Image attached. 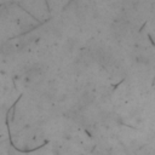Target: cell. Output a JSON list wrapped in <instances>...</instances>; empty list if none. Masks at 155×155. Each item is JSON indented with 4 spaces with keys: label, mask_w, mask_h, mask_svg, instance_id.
I'll list each match as a JSON object with an SVG mask.
<instances>
[{
    "label": "cell",
    "mask_w": 155,
    "mask_h": 155,
    "mask_svg": "<svg viewBox=\"0 0 155 155\" xmlns=\"http://www.w3.org/2000/svg\"><path fill=\"white\" fill-rule=\"evenodd\" d=\"M148 38H149V40H150V42H151V44H153V46H154V47H155V41H154V40H153V39H151V36H150V35H148Z\"/></svg>",
    "instance_id": "6da1fadb"
}]
</instances>
